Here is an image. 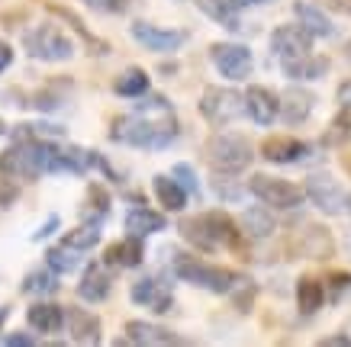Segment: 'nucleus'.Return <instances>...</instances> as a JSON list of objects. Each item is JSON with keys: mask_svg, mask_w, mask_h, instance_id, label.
<instances>
[{"mask_svg": "<svg viewBox=\"0 0 351 347\" xmlns=\"http://www.w3.org/2000/svg\"><path fill=\"white\" fill-rule=\"evenodd\" d=\"M10 64H13V49L7 42H0V74L7 71Z\"/></svg>", "mask_w": 351, "mask_h": 347, "instance_id": "49", "label": "nucleus"}, {"mask_svg": "<svg viewBox=\"0 0 351 347\" xmlns=\"http://www.w3.org/2000/svg\"><path fill=\"white\" fill-rule=\"evenodd\" d=\"M58 225H62V219H58V216H49L39 229L32 231V242H45L49 235H55V231H58Z\"/></svg>", "mask_w": 351, "mask_h": 347, "instance_id": "44", "label": "nucleus"}, {"mask_svg": "<svg viewBox=\"0 0 351 347\" xmlns=\"http://www.w3.org/2000/svg\"><path fill=\"white\" fill-rule=\"evenodd\" d=\"M181 126H178V113L174 106L165 100L161 94L138 100V106L132 113H123L113 119L110 126V138L119 145L142 148V151H161L178 138Z\"/></svg>", "mask_w": 351, "mask_h": 347, "instance_id": "1", "label": "nucleus"}, {"mask_svg": "<svg viewBox=\"0 0 351 347\" xmlns=\"http://www.w3.org/2000/svg\"><path fill=\"white\" fill-rule=\"evenodd\" d=\"M55 290H58V274L49 270V267L29 270L26 280H23V293H29V296H49V293H55Z\"/></svg>", "mask_w": 351, "mask_h": 347, "instance_id": "36", "label": "nucleus"}, {"mask_svg": "<svg viewBox=\"0 0 351 347\" xmlns=\"http://www.w3.org/2000/svg\"><path fill=\"white\" fill-rule=\"evenodd\" d=\"M26 322L39 335H55L64 328V309L58 303H36L26 309Z\"/></svg>", "mask_w": 351, "mask_h": 347, "instance_id": "25", "label": "nucleus"}, {"mask_svg": "<svg viewBox=\"0 0 351 347\" xmlns=\"http://www.w3.org/2000/svg\"><path fill=\"white\" fill-rule=\"evenodd\" d=\"M64 325H68V335L75 344H100L104 341V325H100V318L94 312H87L81 305L75 309H68L64 312Z\"/></svg>", "mask_w": 351, "mask_h": 347, "instance_id": "17", "label": "nucleus"}, {"mask_svg": "<svg viewBox=\"0 0 351 347\" xmlns=\"http://www.w3.org/2000/svg\"><path fill=\"white\" fill-rule=\"evenodd\" d=\"M129 299L142 305V309L155 312V316H165L174 305V293H171V283L165 277H138L132 290H129Z\"/></svg>", "mask_w": 351, "mask_h": 347, "instance_id": "12", "label": "nucleus"}, {"mask_svg": "<svg viewBox=\"0 0 351 347\" xmlns=\"http://www.w3.org/2000/svg\"><path fill=\"white\" fill-rule=\"evenodd\" d=\"M210 62L226 81H245L248 74L255 71V58L252 49H245L239 42H216L210 45Z\"/></svg>", "mask_w": 351, "mask_h": 347, "instance_id": "10", "label": "nucleus"}, {"mask_svg": "<svg viewBox=\"0 0 351 347\" xmlns=\"http://www.w3.org/2000/svg\"><path fill=\"white\" fill-rule=\"evenodd\" d=\"M229 296H232V305L239 309V312H252V309H255V299H258V283L239 274V280L232 283Z\"/></svg>", "mask_w": 351, "mask_h": 347, "instance_id": "37", "label": "nucleus"}, {"mask_svg": "<svg viewBox=\"0 0 351 347\" xmlns=\"http://www.w3.org/2000/svg\"><path fill=\"white\" fill-rule=\"evenodd\" d=\"M113 290V277H110L107 264H87L84 274H81V283H77V296L84 303H104Z\"/></svg>", "mask_w": 351, "mask_h": 347, "instance_id": "20", "label": "nucleus"}, {"mask_svg": "<svg viewBox=\"0 0 351 347\" xmlns=\"http://www.w3.org/2000/svg\"><path fill=\"white\" fill-rule=\"evenodd\" d=\"M245 113L252 116L255 126H274L277 119V94L271 87L252 84L245 90Z\"/></svg>", "mask_w": 351, "mask_h": 347, "instance_id": "18", "label": "nucleus"}, {"mask_svg": "<svg viewBox=\"0 0 351 347\" xmlns=\"http://www.w3.org/2000/svg\"><path fill=\"white\" fill-rule=\"evenodd\" d=\"M316 100L319 97L313 94V90H306V87H300V84H290L284 94L277 97V116L287 126H303L309 116H313V110H316Z\"/></svg>", "mask_w": 351, "mask_h": 347, "instance_id": "14", "label": "nucleus"}, {"mask_svg": "<svg viewBox=\"0 0 351 347\" xmlns=\"http://www.w3.org/2000/svg\"><path fill=\"white\" fill-rule=\"evenodd\" d=\"M7 132H10V126H7V123L0 119V136H7Z\"/></svg>", "mask_w": 351, "mask_h": 347, "instance_id": "53", "label": "nucleus"}, {"mask_svg": "<svg viewBox=\"0 0 351 347\" xmlns=\"http://www.w3.org/2000/svg\"><path fill=\"white\" fill-rule=\"evenodd\" d=\"M319 347H351V335L341 331V335H326L319 337Z\"/></svg>", "mask_w": 351, "mask_h": 347, "instance_id": "47", "label": "nucleus"}, {"mask_svg": "<svg viewBox=\"0 0 351 347\" xmlns=\"http://www.w3.org/2000/svg\"><path fill=\"white\" fill-rule=\"evenodd\" d=\"M345 58H348V62H351V39H348V42H345Z\"/></svg>", "mask_w": 351, "mask_h": 347, "instance_id": "54", "label": "nucleus"}, {"mask_svg": "<svg viewBox=\"0 0 351 347\" xmlns=\"http://www.w3.org/2000/svg\"><path fill=\"white\" fill-rule=\"evenodd\" d=\"M319 7H326V10L332 13H341V16H351V0H316Z\"/></svg>", "mask_w": 351, "mask_h": 347, "instance_id": "46", "label": "nucleus"}, {"mask_svg": "<svg viewBox=\"0 0 351 347\" xmlns=\"http://www.w3.org/2000/svg\"><path fill=\"white\" fill-rule=\"evenodd\" d=\"M171 177L187 190V196H200V180H197V170H193L187 161H178L174 170H171Z\"/></svg>", "mask_w": 351, "mask_h": 347, "instance_id": "40", "label": "nucleus"}, {"mask_svg": "<svg viewBox=\"0 0 351 347\" xmlns=\"http://www.w3.org/2000/svg\"><path fill=\"white\" fill-rule=\"evenodd\" d=\"M87 203H90V209H94V222H104V216L110 212V193L100 183H90L87 187Z\"/></svg>", "mask_w": 351, "mask_h": 347, "instance_id": "41", "label": "nucleus"}, {"mask_svg": "<svg viewBox=\"0 0 351 347\" xmlns=\"http://www.w3.org/2000/svg\"><path fill=\"white\" fill-rule=\"evenodd\" d=\"M52 138H13V145L0 155V170L10 180H39L49 174V158H52Z\"/></svg>", "mask_w": 351, "mask_h": 347, "instance_id": "2", "label": "nucleus"}, {"mask_svg": "<svg viewBox=\"0 0 351 347\" xmlns=\"http://www.w3.org/2000/svg\"><path fill=\"white\" fill-rule=\"evenodd\" d=\"M3 344L7 347H32L36 344V337L26 335V331H16V335H3Z\"/></svg>", "mask_w": 351, "mask_h": 347, "instance_id": "45", "label": "nucleus"}, {"mask_svg": "<svg viewBox=\"0 0 351 347\" xmlns=\"http://www.w3.org/2000/svg\"><path fill=\"white\" fill-rule=\"evenodd\" d=\"M168 229V219L161 212L149 209V206H132L126 212V231L129 235H138V238H149V235H158V231Z\"/></svg>", "mask_w": 351, "mask_h": 347, "instance_id": "26", "label": "nucleus"}, {"mask_svg": "<svg viewBox=\"0 0 351 347\" xmlns=\"http://www.w3.org/2000/svg\"><path fill=\"white\" fill-rule=\"evenodd\" d=\"M313 52V36H309L300 23H284L271 32V55L277 62L284 58H297V55H309Z\"/></svg>", "mask_w": 351, "mask_h": 347, "instance_id": "15", "label": "nucleus"}, {"mask_svg": "<svg viewBox=\"0 0 351 347\" xmlns=\"http://www.w3.org/2000/svg\"><path fill=\"white\" fill-rule=\"evenodd\" d=\"M345 209H348V216H351V193L345 196Z\"/></svg>", "mask_w": 351, "mask_h": 347, "instance_id": "55", "label": "nucleus"}, {"mask_svg": "<svg viewBox=\"0 0 351 347\" xmlns=\"http://www.w3.org/2000/svg\"><path fill=\"white\" fill-rule=\"evenodd\" d=\"M229 177H232V174H219L213 187H216V193H219V200L235 203L239 196H242V187H232V183H229Z\"/></svg>", "mask_w": 351, "mask_h": 347, "instance_id": "42", "label": "nucleus"}, {"mask_svg": "<svg viewBox=\"0 0 351 347\" xmlns=\"http://www.w3.org/2000/svg\"><path fill=\"white\" fill-rule=\"evenodd\" d=\"M129 36H132L142 49L158 52V55L178 52V49L187 42V32L184 29H161V26H155V23H149V20H136L129 26Z\"/></svg>", "mask_w": 351, "mask_h": 347, "instance_id": "11", "label": "nucleus"}, {"mask_svg": "<svg viewBox=\"0 0 351 347\" xmlns=\"http://www.w3.org/2000/svg\"><path fill=\"white\" fill-rule=\"evenodd\" d=\"M293 16H297V23L313 36V39H329V36H335V23L322 13L319 3L297 0V3H293Z\"/></svg>", "mask_w": 351, "mask_h": 347, "instance_id": "22", "label": "nucleus"}, {"mask_svg": "<svg viewBox=\"0 0 351 347\" xmlns=\"http://www.w3.org/2000/svg\"><path fill=\"white\" fill-rule=\"evenodd\" d=\"M68 81H64V84H49L45 87V90H39V94L32 97V106H36V110H58V106L64 103V90H68Z\"/></svg>", "mask_w": 351, "mask_h": 347, "instance_id": "38", "label": "nucleus"}, {"mask_svg": "<svg viewBox=\"0 0 351 347\" xmlns=\"http://www.w3.org/2000/svg\"><path fill=\"white\" fill-rule=\"evenodd\" d=\"M7 316H10V309L3 305V309H0V331H3V322H7Z\"/></svg>", "mask_w": 351, "mask_h": 347, "instance_id": "51", "label": "nucleus"}, {"mask_svg": "<svg viewBox=\"0 0 351 347\" xmlns=\"http://www.w3.org/2000/svg\"><path fill=\"white\" fill-rule=\"evenodd\" d=\"M316 155L309 142L293 136H271L261 142V158L271 161V164H303Z\"/></svg>", "mask_w": 351, "mask_h": 347, "instance_id": "13", "label": "nucleus"}, {"mask_svg": "<svg viewBox=\"0 0 351 347\" xmlns=\"http://www.w3.org/2000/svg\"><path fill=\"white\" fill-rule=\"evenodd\" d=\"M287 248L293 251V257H306V261H332L335 257V235L326 225L306 222L300 231L290 235Z\"/></svg>", "mask_w": 351, "mask_h": 347, "instance_id": "9", "label": "nucleus"}, {"mask_svg": "<svg viewBox=\"0 0 351 347\" xmlns=\"http://www.w3.org/2000/svg\"><path fill=\"white\" fill-rule=\"evenodd\" d=\"M152 190H155L158 203L168 212H184V206H187V200H191L187 190L171 177V174H155V177H152Z\"/></svg>", "mask_w": 351, "mask_h": 347, "instance_id": "28", "label": "nucleus"}, {"mask_svg": "<svg viewBox=\"0 0 351 347\" xmlns=\"http://www.w3.org/2000/svg\"><path fill=\"white\" fill-rule=\"evenodd\" d=\"M341 168L348 170V177H351V151H348V155H341Z\"/></svg>", "mask_w": 351, "mask_h": 347, "instance_id": "50", "label": "nucleus"}, {"mask_svg": "<svg viewBox=\"0 0 351 347\" xmlns=\"http://www.w3.org/2000/svg\"><path fill=\"white\" fill-rule=\"evenodd\" d=\"M94 13H123L126 10V0H84Z\"/></svg>", "mask_w": 351, "mask_h": 347, "instance_id": "43", "label": "nucleus"}, {"mask_svg": "<svg viewBox=\"0 0 351 347\" xmlns=\"http://www.w3.org/2000/svg\"><path fill=\"white\" fill-rule=\"evenodd\" d=\"M239 229H242L245 238H252V242H265V238H271L274 229H277L274 209H267L265 203H261V206H252V209H245L242 219H239Z\"/></svg>", "mask_w": 351, "mask_h": 347, "instance_id": "23", "label": "nucleus"}, {"mask_svg": "<svg viewBox=\"0 0 351 347\" xmlns=\"http://www.w3.org/2000/svg\"><path fill=\"white\" fill-rule=\"evenodd\" d=\"M49 10H52L55 16H58V20H64V23H68V26H71V29H75L77 36L84 39V42H87V49H90V52H94V55H110V45L104 42V39H97L94 32H90V29H87V26H84V23L77 20V13H71V10H68V7H55V3H52V7H49Z\"/></svg>", "mask_w": 351, "mask_h": 347, "instance_id": "34", "label": "nucleus"}, {"mask_svg": "<svg viewBox=\"0 0 351 347\" xmlns=\"http://www.w3.org/2000/svg\"><path fill=\"white\" fill-rule=\"evenodd\" d=\"M113 94L117 97H126V100H138V97L149 94V74L142 68H126L113 81Z\"/></svg>", "mask_w": 351, "mask_h": 347, "instance_id": "32", "label": "nucleus"}, {"mask_svg": "<svg viewBox=\"0 0 351 347\" xmlns=\"http://www.w3.org/2000/svg\"><path fill=\"white\" fill-rule=\"evenodd\" d=\"M171 254V270L178 280L184 283L197 286V290H206V293H229L232 283L239 280L235 270L229 267H219V264H210L203 257H193V254H178V251H168Z\"/></svg>", "mask_w": 351, "mask_h": 347, "instance_id": "3", "label": "nucleus"}, {"mask_svg": "<svg viewBox=\"0 0 351 347\" xmlns=\"http://www.w3.org/2000/svg\"><path fill=\"white\" fill-rule=\"evenodd\" d=\"M203 155H206V164L216 170V174H242L245 168H252L255 161V148L245 136H235V132H216V136L206 138L203 145Z\"/></svg>", "mask_w": 351, "mask_h": 347, "instance_id": "4", "label": "nucleus"}, {"mask_svg": "<svg viewBox=\"0 0 351 347\" xmlns=\"http://www.w3.org/2000/svg\"><path fill=\"white\" fill-rule=\"evenodd\" d=\"M119 344H142V347H168V344H187L184 337H178L174 331L161 325H152V322H142V318H132L126 322V337Z\"/></svg>", "mask_w": 351, "mask_h": 347, "instance_id": "16", "label": "nucleus"}, {"mask_svg": "<svg viewBox=\"0 0 351 347\" xmlns=\"http://www.w3.org/2000/svg\"><path fill=\"white\" fill-rule=\"evenodd\" d=\"M81 257L84 254L81 251H71V248H64V244H55V248H49L45 251V267L49 270H55V274H75L77 267H81Z\"/></svg>", "mask_w": 351, "mask_h": 347, "instance_id": "35", "label": "nucleus"}, {"mask_svg": "<svg viewBox=\"0 0 351 347\" xmlns=\"http://www.w3.org/2000/svg\"><path fill=\"white\" fill-rule=\"evenodd\" d=\"M303 196H306L322 216H341L348 193H345V187L339 183L335 174H329V170H313L306 177V183H303Z\"/></svg>", "mask_w": 351, "mask_h": 347, "instance_id": "8", "label": "nucleus"}, {"mask_svg": "<svg viewBox=\"0 0 351 347\" xmlns=\"http://www.w3.org/2000/svg\"><path fill=\"white\" fill-rule=\"evenodd\" d=\"M280 71H284V77H290V81H319L322 74L329 71V58H322V55H297V58H284L280 62Z\"/></svg>", "mask_w": 351, "mask_h": 347, "instance_id": "21", "label": "nucleus"}, {"mask_svg": "<svg viewBox=\"0 0 351 347\" xmlns=\"http://www.w3.org/2000/svg\"><path fill=\"white\" fill-rule=\"evenodd\" d=\"M178 231H181L184 242L193 244L197 251H216V242H213V235H210V225H206V219H203V212L200 216H187V219H181Z\"/></svg>", "mask_w": 351, "mask_h": 347, "instance_id": "31", "label": "nucleus"}, {"mask_svg": "<svg viewBox=\"0 0 351 347\" xmlns=\"http://www.w3.org/2000/svg\"><path fill=\"white\" fill-rule=\"evenodd\" d=\"M142 261H145V244H142L138 235H126L123 242H113L107 248V254H104L107 267H126V270H132Z\"/></svg>", "mask_w": 351, "mask_h": 347, "instance_id": "24", "label": "nucleus"}, {"mask_svg": "<svg viewBox=\"0 0 351 347\" xmlns=\"http://www.w3.org/2000/svg\"><path fill=\"white\" fill-rule=\"evenodd\" d=\"M248 193L255 196L258 203H265L267 209H280V212H290V209H300L303 206V187L290 183L284 177H271V174H255L248 180Z\"/></svg>", "mask_w": 351, "mask_h": 347, "instance_id": "6", "label": "nucleus"}, {"mask_svg": "<svg viewBox=\"0 0 351 347\" xmlns=\"http://www.w3.org/2000/svg\"><path fill=\"white\" fill-rule=\"evenodd\" d=\"M242 7H252V3H271V0H239Z\"/></svg>", "mask_w": 351, "mask_h": 347, "instance_id": "52", "label": "nucleus"}, {"mask_svg": "<svg viewBox=\"0 0 351 347\" xmlns=\"http://www.w3.org/2000/svg\"><path fill=\"white\" fill-rule=\"evenodd\" d=\"M203 219L210 225V235H213L216 248H229V251H242V229H239V222L229 216V212H219V209H210L203 212Z\"/></svg>", "mask_w": 351, "mask_h": 347, "instance_id": "19", "label": "nucleus"}, {"mask_svg": "<svg viewBox=\"0 0 351 347\" xmlns=\"http://www.w3.org/2000/svg\"><path fill=\"white\" fill-rule=\"evenodd\" d=\"M193 3H197L213 23H219L223 29H229V32L242 29V16H239L242 3H239V0H193Z\"/></svg>", "mask_w": 351, "mask_h": 347, "instance_id": "27", "label": "nucleus"}, {"mask_svg": "<svg viewBox=\"0 0 351 347\" xmlns=\"http://www.w3.org/2000/svg\"><path fill=\"white\" fill-rule=\"evenodd\" d=\"M200 116L210 126H229L245 113V94L232 90V87H206L200 94Z\"/></svg>", "mask_w": 351, "mask_h": 347, "instance_id": "7", "label": "nucleus"}, {"mask_svg": "<svg viewBox=\"0 0 351 347\" xmlns=\"http://www.w3.org/2000/svg\"><path fill=\"white\" fill-rule=\"evenodd\" d=\"M351 145V106H341L329 119V126L319 138V148H348Z\"/></svg>", "mask_w": 351, "mask_h": 347, "instance_id": "30", "label": "nucleus"}, {"mask_svg": "<svg viewBox=\"0 0 351 347\" xmlns=\"http://www.w3.org/2000/svg\"><path fill=\"white\" fill-rule=\"evenodd\" d=\"M297 305L303 316H316L322 305H326V283L316 277H300L297 280Z\"/></svg>", "mask_w": 351, "mask_h": 347, "instance_id": "29", "label": "nucleus"}, {"mask_svg": "<svg viewBox=\"0 0 351 347\" xmlns=\"http://www.w3.org/2000/svg\"><path fill=\"white\" fill-rule=\"evenodd\" d=\"M62 244H64V248H71V251L87 254L90 248H97V244H100V222H81L77 229L64 231Z\"/></svg>", "mask_w": 351, "mask_h": 347, "instance_id": "33", "label": "nucleus"}, {"mask_svg": "<svg viewBox=\"0 0 351 347\" xmlns=\"http://www.w3.org/2000/svg\"><path fill=\"white\" fill-rule=\"evenodd\" d=\"M23 45H26V55H29V58H39V62H68V58L75 55V42H71L55 23L32 26V29L23 36Z\"/></svg>", "mask_w": 351, "mask_h": 347, "instance_id": "5", "label": "nucleus"}, {"mask_svg": "<svg viewBox=\"0 0 351 347\" xmlns=\"http://www.w3.org/2000/svg\"><path fill=\"white\" fill-rule=\"evenodd\" d=\"M335 100H339L341 106H351V81H341L339 90H335Z\"/></svg>", "mask_w": 351, "mask_h": 347, "instance_id": "48", "label": "nucleus"}, {"mask_svg": "<svg viewBox=\"0 0 351 347\" xmlns=\"http://www.w3.org/2000/svg\"><path fill=\"white\" fill-rule=\"evenodd\" d=\"M326 283V303H341L345 293H351V274L339 270V274H332L329 280H322Z\"/></svg>", "mask_w": 351, "mask_h": 347, "instance_id": "39", "label": "nucleus"}]
</instances>
